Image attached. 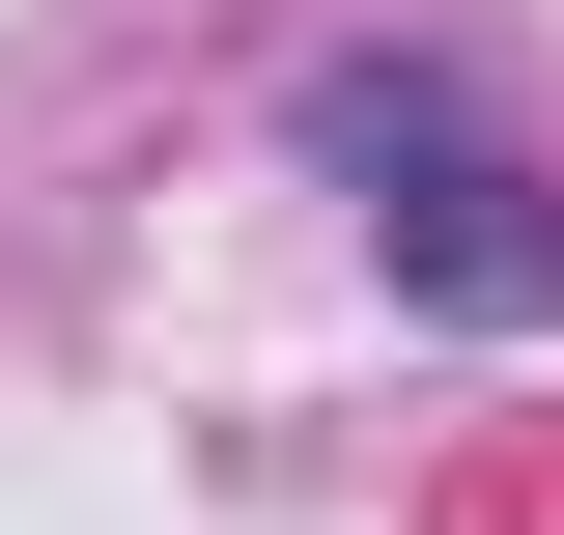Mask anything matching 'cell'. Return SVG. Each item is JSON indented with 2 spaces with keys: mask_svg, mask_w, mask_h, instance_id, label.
<instances>
[{
  "mask_svg": "<svg viewBox=\"0 0 564 535\" xmlns=\"http://www.w3.org/2000/svg\"><path fill=\"white\" fill-rule=\"evenodd\" d=\"M311 141L367 170V226H395L423 310H564V198H536V170H508L423 57H339V85H311Z\"/></svg>",
  "mask_w": 564,
  "mask_h": 535,
  "instance_id": "1",
  "label": "cell"
}]
</instances>
